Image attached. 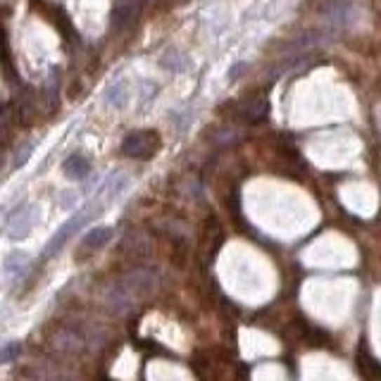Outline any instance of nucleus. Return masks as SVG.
I'll return each mask as SVG.
<instances>
[{
	"label": "nucleus",
	"mask_w": 381,
	"mask_h": 381,
	"mask_svg": "<svg viewBox=\"0 0 381 381\" xmlns=\"http://www.w3.org/2000/svg\"><path fill=\"white\" fill-rule=\"evenodd\" d=\"M95 213H98V208H88V210H81V213H76V215H72L67 222H65L62 227L58 229L55 234L51 236V241H48V246H46V250H44V258H53V255H58V250H62L65 243L74 236L79 229H81L83 225H86L88 220H93Z\"/></svg>",
	"instance_id": "obj_1"
},
{
	"label": "nucleus",
	"mask_w": 381,
	"mask_h": 381,
	"mask_svg": "<svg viewBox=\"0 0 381 381\" xmlns=\"http://www.w3.org/2000/svg\"><path fill=\"white\" fill-rule=\"evenodd\" d=\"M160 150V136L157 131H131L122 141V153L136 160H150Z\"/></svg>",
	"instance_id": "obj_2"
},
{
	"label": "nucleus",
	"mask_w": 381,
	"mask_h": 381,
	"mask_svg": "<svg viewBox=\"0 0 381 381\" xmlns=\"http://www.w3.org/2000/svg\"><path fill=\"white\" fill-rule=\"evenodd\" d=\"M324 17L334 27H348L355 20V5L350 0H334L331 5H326Z\"/></svg>",
	"instance_id": "obj_3"
},
{
	"label": "nucleus",
	"mask_w": 381,
	"mask_h": 381,
	"mask_svg": "<svg viewBox=\"0 0 381 381\" xmlns=\"http://www.w3.org/2000/svg\"><path fill=\"white\" fill-rule=\"evenodd\" d=\"M110 239H112V229L110 227L91 229V232L81 239V243H79V253H81V255H91V253L102 248Z\"/></svg>",
	"instance_id": "obj_4"
},
{
	"label": "nucleus",
	"mask_w": 381,
	"mask_h": 381,
	"mask_svg": "<svg viewBox=\"0 0 381 381\" xmlns=\"http://www.w3.org/2000/svg\"><path fill=\"white\" fill-rule=\"evenodd\" d=\"M134 20H136V3L124 0L112 12V29L114 32H124V29H129L134 24Z\"/></svg>",
	"instance_id": "obj_5"
},
{
	"label": "nucleus",
	"mask_w": 381,
	"mask_h": 381,
	"mask_svg": "<svg viewBox=\"0 0 381 381\" xmlns=\"http://www.w3.org/2000/svg\"><path fill=\"white\" fill-rule=\"evenodd\" d=\"M34 213H36V208H22L12 215V225H10L12 239H24V236L29 234V229L34 225Z\"/></svg>",
	"instance_id": "obj_6"
},
{
	"label": "nucleus",
	"mask_w": 381,
	"mask_h": 381,
	"mask_svg": "<svg viewBox=\"0 0 381 381\" xmlns=\"http://www.w3.org/2000/svg\"><path fill=\"white\" fill-rule=\"evenodd\" d=\"M269 112V102L267 98H253L248 100L243 107H241V117L246 119V122H260V119H265Z\"/></svg>",
	"instance_id": "obj_7"
},
{
	"label": "nucleus",
	"mask_w": 381,
	"mask_h": 381,
	"mask_svg": "<svg viewBox=\"0 0 381 381\" xmlns=\"http://www.w3.org/2000/svg\"><path fill=\"white\" fill-rule=\"evenodd\" d=\"M62 169L69 179H83L91 174V162L83 155H69L67 160H65Z\"/></svg>",
	"instance_id": "obj_8"
},
{
	"label": "nucleus",
	"mask_w": 381,
	"mask_h": 381,
	"mask_svg": "<svg viewBox=\"0 0 381 381\" xmlns=\"http://www.w3.org/2000/svg\"><path fill=\"white\" fill-rule=\"evenodd\" d=\"M126 98H129V88H126L124 81H114L112 86H107L105 91V102L110 107H124L126 105Z\"/></svg>",
	"instance_id": "obj_9"
},
{
	"label": "nucleus",
	"mask_w": 381,
	"mask_h": 381,
	"mask_svg": "<svg viewBox=\"0 0 381 381\" xmlns=\"http://www.w3.org/2000/svg\"><path fill=\"white\" fill-rule=\"evenodd\" d=\"M160 65L167 72H184L186 69V55H181V53L174 51V48H169V51L162 53Z\"/></svg>",
	"instance_id": "obj_10"
},
{
	"label": "nucleus",
	"mask_w": 381,
	"mask_h": 381,
	"mask_svg": "<svg viewBox=\"0 0 381 381\" xmlns=\"http://www.w3.org/2000/svg\"><path fill=\"white\" fill-rule=\"evenodd\" d=\"M27 265H29V258L24 255V253H12V255L5 260V269L15 276H22L24 269H27Z\"/></svg>",
	"instance_id": "obj_11"
},
{
	"label": "nucleus",
	"mask_w": 381,
	"mask_h": 381,
	"mask_svg": "<svg viewBox=\"0 0 381 381\" xmlns=\"http://www.w3.org/2000/svg\"><path fill=\"white\" fill-rule=\"evenodd\" d=\"M20 350L22 346L17 341H12V343H5L3 348H0V362H10V360H15L17 355H20Z\"/></svg>",
	"instance_id": "obj_12"
},
{
	"label": "nucleus",
	"mask_w": 381,
	"mask_h": 381,
	"mask_svg": "<svg viewBox=\"0 0 381 381\" xmlns=\"http://www.w3.org/2000/svg\"><path fill=\"white\" fill-rule=\"evenodd\" d=\"M34 153V143H29V146H24L22 150H20V155H17V160H15V167H22L24 162L29 160V155Z\"/></svg>",
	"instance_id": "obj_13"
}]
</instances>
